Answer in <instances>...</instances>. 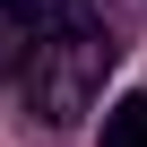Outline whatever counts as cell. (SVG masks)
<instances>
[{
	"label": "cell",
	"mask_w": 147,
	"mask_h": 147,
	"mask_svg": "<svg viewBox=\"0 0 147 147\" xmlns=\"http://www.w3.org/2000/svg\"><path fill=\"white\" fill-rule=\"evenodd\" d=\"M104 78H113V35H104V18L95 9H43V35H35V52H26V113L43 121V130H69L95 95H104Z\"/></svg>",
	"instance_id": "cell-1"
},
{
	"label": "cell",
	"mask_w": 147,
	"mask_h": 147,
	"mask_svg": "<svg viewBox=\"0 0 147 147\" xmlns=\"http://www.w3.org/2000/svg\"><path fill=\"white\" fill-rule=\"evenodd\" d=\"M35 35H43V0H0V78H9V69H26Z\"/></svg>",
	"instance_id": "cell-2"
},
{
	"label": "cell",
	"mask_w": 147,
	"mask_h": 147,
	"mask_svg": "<svg viewBox=\"0 0 147 147\" xmlns=\"http://www.w3.org/2000/svg\"><path fill=\"white\" fill-rule=\"evenodd\" d=\"M104 147H147V95H130V104L104 113Z\"/></svg>",
	"instance_id": "cell-3"
}]
</instances>
